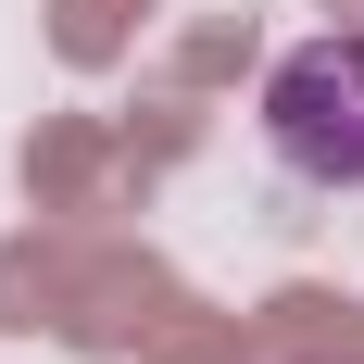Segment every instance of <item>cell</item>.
<instances>
[{
    "label": "cell",
    "instance_id": "cell-1",
    "mask_svg": "<svg viewBox=\"0 0 364 364\" xmlns=\"http://www.w3.org/2000/svg\"><path fill=\"white\" fill-rule=\"evenodd\" d=\"M264 151L301 188H364V38H301L264 75Z\"/></svg>",
    "mask_w": 364,
    "mask_h": 364
}]
</instances>
